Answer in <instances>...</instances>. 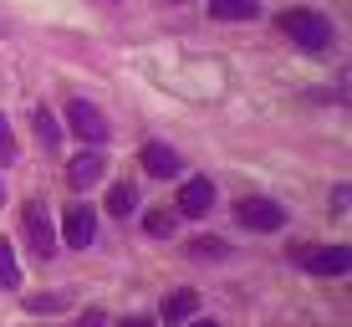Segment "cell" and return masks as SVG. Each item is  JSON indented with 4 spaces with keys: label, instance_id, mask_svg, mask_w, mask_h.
I'll use <instances>...</instances> for the list:
<instances>
[{
    "label": "cell",
    "instance_id": "obj_1",
    "mask_svg": "<svg viewBox=\"0 0 352 327\" xmlns=\"http://www.w3.org/2000/svg\"><path fill=\"white\" fill-rule=\"evenodd\" d=\"M281 31L301 46V52H327V46H332V21L317 16V10H286Z\"/></svg>",
    "mask_w": 352,
    "mask_h": 327
},
{
    "label": "cell",
    "instance_id": "obj_2",
    "mask_svg": "<svg viewBox=\"0 0 352 327\" xmlns=\"http://www.w3.org/2000/svg\"><path fill=\"white\" fill-rule=\"evenodd\" d=\"M21 235H26V246H31L41 261L56 256V230H52V215H46V204L31 200L26 210H21Z\"/></svg>",
    "mask_w": 352,
    "mask_h": 327
},
{
    "label": "cell",
    "instance_id": "obj_3",
    "mask_svg": "<svg viewBox=\"0 0 352 327\" xmlns=\"http://www.w3.org/2000/svg\"><path fill=\"white\" fill-rule=\"evenodd\" d=\"M296 266L311 276H347L352 271V246H322V251H296Z\"/></svg>",
    "mask_w": 352,
    "mask_h": 327
},
{
    "label": "cell",
    "instance_id": "obj_4",
    "mask_svg": "<svg viewBox=\"0 0 352 327\" xmlns=\"http://www.w3.org/2000/svg\"><path fill=\"white\" fill-rule=\"evenodd\" d=\"M67 128H72V133H82L87 143H102V138H107V118H102V107H92L87 98H72V103H67Z\"/></svg>",
    "mask_w": 352,
    "mask_h": 327
},
{
    "label": "cell",
    "instance_id": "obj_5",
    "mask_svg": "<svg viewBox=\"0 0 352 327\" xmlns=\"http://www.w3.org/2000/svg\"><path fill=\"white\" fill-rule=\"evenodd\" d=\"M92 230H97L92 204H67V215H62V240H67V251H87V246H92Z\"/></svg>",
    "mask_w": 352,
    "mask_h": 327
},
{
    "label": "cell",
    "instance_id": "obj_6",
    "mask_svg": "<svg viewBox=\"0 0 352 327\" xmlns=\"http://www.w3.org/2000/svg\"><path fill=\"white\" fill-rule=\"evenodd\" d=\"M235 215H240V225H245V230H281L286 225V210L276 200H261V195L256 200H240Z\"/></svg>",
    "mask_w": 352,
    "mask_h": 327
},
{
    "label": "cell",
    "instance_id": "obj_7",
    "mask_svg": "<svg viewBox=\"0 0 352 327\" xmlns=\"http://www.w3.org/2000/svg\"><path fill=\"white\" fill-rule=\"evenodd\" d=\"M102 174H107V159H102L97 149H82V154H72V159H67V179H72V189H92Z\"/></svg>",
    "mask_w": 352,
    "mask_h": 327
},
{
    "label": "cell",
    "instance_id": "obj_8",
    "mask_svg": "<svg viewBox=\"0 0 352 327\" xmlns=\"http://www.w3.org/2000/svg\"><path fill=\"white\" fill-rule=\"evenodd\" d=\"M174 204H179V215H210V204H214V184L194 174L189 184L179 189V200H174Z\"/></svg>",
    "mask_w": 352,
    "mask_h": 327
},
{
    "label": "cell",
    "instance_id": "obj_9",
    "mask_svg": "<svg viewBox=\"0 0 352 327\" xmlns=\"http://www.w3.org/2000/svg\"><path fill=\"white\" fill-rule=\"evenodd\" d=\"M138 164L148 169L153 179H174V174H179V154L168 149V143H143V149H138Z\"/></svg>",
    "mask_w": 352,
    "mask_h": 327
},
{
    "label": "cell",
    "instance_id": "obj_10",
    "mask_svg": "<svg viewBox=\"0 0 352 327\" xmlns=\"http://www.w3.org/2000/svg\"><path fill=\"white\" fill-rule=\"evenodd\" d=\"M194 312H199V292H194V286H179V292L164 297V322L168 327H184Z\"/></svg>",
    "mask_w": 352,
    "mask_h": 327
},
{
    "label": "cell",
    "instance_id": "obj_11",
    "mask_svg": "<svg viewBox=\"0 0 352 327\" xmlns=\"http://www.w3.org/2000/svg\"><path fill=\"white\" fill-rule=\"evenodd\" d=\"M210 16L214 21H256L261 0H210Z\"/></svg>",
    "mask_w": 352,
    "mask_h": 327
},
{
    "label": "cell",
    "instance_id": "obj_12",
    "mask_svg": "<svg viewBox=\"0 0 352 327\" xmlns=\"http://www.w3.org/2000/svg\"><path fill=\"white\" fill-rule=\"evenodd\" d=\"M0 286H6V292H16V286H21V266H16V246H10L6 235H0Z\"/></svg>",
    "mask_w": 352,
    "mask_h": 327
},
{
    "label": "cell",
    "instance_id": "obj_13",
    "mask_svg": "<svg viewBox=\"0 0 352 327\" xmlns=\"http://www.w3.org/2000/svg\"><path fill=\"white\" fill-rule=\"evenodd\" d=\"M133 204H138V195H133V184H113V195H107V210L123 220V215H133Z\"/></svg>",
    "mask_w": 352,
    "mask_h": 327
},
{
    "label": "cell",
    "instance_id": "obj_14",
    "mask_svg": "<svg viewBox=\"0 0 352 327\" xmlns=\"http://www.w3.org/2000/svg\"><path fill=\"white\" fill-rule=\"evenodd\" d=\"M36 133H41L46 149H56V143H62V128H56V118L46 113V107H36Z\"/></svg>",
    "mask_w": 352,
    "mask_h": 327
},
{
    "label": "cell",
    "instance_id": "obj_15",
    "mask_svg": "<svg viewBox=\"0 0 352 327\" xmlns=\"http://www.w3.org/2000/svg\"><path fill=\"white\" fill-rule=\"evenodd\" d=\"M189 251H194V256H199V261H220V256H225V240L204 235V240H189Z\"/></svg>",
    "mask_w": 352,
    "mask_h": 327
},
{
    "label": "cell",
    "instance_id": "obj_16",
    "mask_svg": "<svg viewBox=\"0 0 352 327\" xmlns=\"http://www.w3.org/2000/svg\"><path fill=\"white\" fill-rule=\"evenodd\" d=\"M0 164H16V133H10L6 113H0Z\"/></svg>",
    "mask_w": 352,
    "mask_h": 327
},
{
    "label": "cell",
    "instance_id": "obj_17",
    "mask_svg": "<svg viewBox=\"0 0 352 327\" xmlns=\"http://www.w3.org/2000/svg\"><path fill=\"white\" fill-rule=\"evenodd\" d=\"M143 230H148V235H174V215H168V210H153L148 220H143Z\"/></svg>",
    "mask_w": 352,
    "mask_h": 327
},
{
    "label": "cell",
    "instance_id": "obj_18",
    "mask_svg": "<svg viewBox=\"0 0 352 327\" xmlns=\"http://www.w3.org/2000/svg\"><path fill=\"white\" fill-rule=\"evenodd\" d=\"M26 307H31V312H56V307H67V297H62V292H52V297H31Z\"/></svg>",
    "mask_w": 352,
    "mask_h": 327
},
{
    "label": "cell",
    "instance_id": "obj_19",
    "mask_svg": "<svg viewBox=\"0 0 352 327\" xmlns=\"http://www.w3.org/2000/svg\"><path fill=\"white\" fill-rule=\"evenodd\" d=\"M72 327H102V312H82V317L72 322Z\"/></svg>",
    "mask_w": 352,
    "mask_h": 327
},
{
    "label": "cell",
    "instance_id": "obj_20",
    "mask_svg": "<svg viewBox=\"0 0 352 327\" xmlns=\"http://www.w3.org/2000/svg\"><path fill=\"white\" fill-rule=\"evenodd\" d=\"M184 327H220V322H214V317H189Z\"/></svg>",
    "mask_w": 352,
    "mask_h": 327
},
{
    "label": "cell",
    "instance_id": "obj_21",
    "mask_svg": "<svg viewBox=\"0 0 352 327\" xmlns=\"http://www.w3.org/2000/svg\"><path fill=\"white\" fill-rule=\"evenodd\" d=\"M123 327H153V322H148V317H128Z\"/></svg>",
    "mask_w": 352,
    "mask_h": 327
},
{
    "label": "cell",
    "instance_id": "obj_22",
    "mask_svg": "<svg viewBox=\"0 0 352 327\" xmlns=\"http://www.w3.org/2000/svg\"><path fill=\"white\" fill-rule=\"evenodd\" d=\"M0 204H6V189H0Z\"/></svg>",
    "mask_w": 352,
    "mask_h": 327
}]
</instances>
